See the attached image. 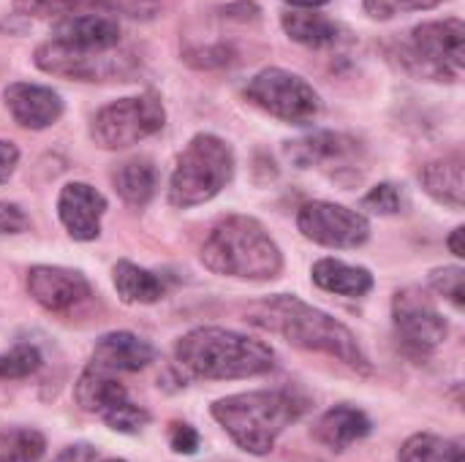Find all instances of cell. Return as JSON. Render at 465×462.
I'll return each mask as SVG.
<instances>
[{"label": "cell", "mask_w": 465, "mask_h": 462, "mask_svg": "<svg viewBox=\"0 0 465 462\" xmlns=\"http://www.w3.org/2000/svg\"><path fill=\"white\" fill-rule=\"evenodd\" d=\"M245 321H251L259 329L281 335L283 340H289L292 346H297L302 351L327 354L362 376L373 373L371 359L365 357L354 332L346 324H341L338 319H332L330 313H324L297 297L278 294L272 300L256 302L245 310Z\"/></svg>", "instance_id": "obj_1"}, {"label": "cell", "mask_w": 465, "mask_h": 462, "mask_svg": "<svg viewBox=\"0 0 465 462\" xmlns=\"http://www.w3.org/2000/svg\"><path fill=\"white\" fill-rule=\"evenodd\" d=\"M174 357L180 368L207 381L256 378L270 373L275 365V351L264 340L221 327H202L188 332L180 338Z\"/></svg>", "instance_id": "obj_2"}, {"label": "cell", "mask_w": 465, "mask_h": 462, "mask_svg": "<svg viewBox=\"0 0 465 462\" xmlns=\"http://www.w3.org/2000/svg\"><path fill=\"white\" fill-rule=\"evenodd\" d=\"M308 411V400L292 389L242 392L213 403L215 422L248 455L272 452L278 436Z\"/></svg>", "instance_id": "obj_3"}, {"label": "cell", "mask_w": 465, "mask_h": 462, "mask_svg": "<svg viewBox=\"0 0 465 462\" xmlns=\"http://www.w3.org/2000/svg\"><path fill=\"white\" fill-rule=\"evenodd\" d=\"M202 264L237 280H272L283 270V256L256 218L229 215L210 229L202 245Z\"/></svg>", "instance_id": "obj_4"}, {"label": "cell", "mask_w": 465, "mask_h": 462, "mask_svg": "<svg viewBox=\"0 0 465 462\" xmlns=\"http://www.w3.org/2000/svg\"><path fill=\"white\" fill-rule=\"evenodd\" d=\"M234 177V152L215 133H196L177 155L169 180V202L180 210L215 199Z\"/></svg>", "instance_id": "obj_5"}, {"label": "cell", "mask_w": 465, "mask_h": 462, "mask_svg": "<svg viewBox=\"0 0 465 462\" xmlns=\"http://www.w3.org/2000/svg\"><path fill=\"white\" fill-rule=\"evenodd\" d=\"M403 65L436 82H455L465 68V25L463 19L450 16L439 22H422L401 44Z\"/></svg>", "instance_id": "obj_6"}, {"label": "cell", "mask_w": 465, "mask_h": 462, "mask_svg": "<svg viewBox=\"0 0 465 462\" xmlns=\"http://www.w3.org/2000/svg\"><path fill=\"white\" fill-rule=\"evenodd\" d=\"M33 60L44 74L71 82H128L139 71V57L131 49H71L52 38L35 49Z\"/></svg>", "instance_id": "obj_7"}, {"label": "cell", "mask_w": 465, "mask_h": 462, "mask_svg": "<svg viewBox=\"0 0 465 462\" xmlns=\"http://www.w3.org/2000/svg\"><path fill=\"white\" fill-rule=\"evenodd\" d=\"M163 123H166V112L155 93L128 95L101 106L93 114L90 139L101 150H125L158 133Z\"/></svg>", "instance_id": "obj_8"}, {"label": "cell", "mask_w": 465, "mask_h": 462, "mask_svg": "<svg viewBox=\"0 0 465 462\" xmlns=\"http://www.w3.org/2000/svg\"><path fill=\"white\" fill-rule=\"evenodd\" d=\"M245 98L275 120L308 125L322 112L319 93L286 68H264L245 84Z\"/></svg>", "instance_id": "obj_9"}, {"label": "cell", "mask_w": 465, "mask_h": 462, "mask_svg": "<svg viewBox=\"0 0 465 462\" xmlns=\"http://www.w3.org/2000/svg\"><path fill=\"white\" fill-rule=\"evenodd\" d=\"M392 319H395V332L406 349V354L425 359L430 357L444 340H447V321L436 310L428 294L420 289H403L392 300Z\"/></svg>", "instance_id": "obj_10"}, {"label": "cell", "mask_w": 465, "mask_h": 462, "mask_svg": "<svg viewBox=\"0 0 465 462\" xmlns=\"http://www.w3.org/2000/svg\"><path fill=\"white\" fill-rule=\"evenodd\" d=\"M300 231L324 248H360L371 237V223L362 212L335 202H308L297 212Z\"/></svg>", "instance_id": "obj_11"}, {"label": "cell", "mask_w": 465, "mask_h": 462, "mask_svg": "<svg viewBox=\"0 0 465 462\" xmlns=\"http://www.w3.org/2000/svg\"><path fill=\"white\" fill-rule=\"evenodd\" d=\"M30 297L54 316H74L93 302V286L79 270L38 264L27 272Z\"/></svg>", "instance_id": "obj_12"}, {"label": "cell", "mask_w": 465, "mask_h": 462, "mask_svg": "<svg viewBox=\"0 0 465 462\" xmlns=\"http://www.w3.org/2000/svg\"><path fill=\"white\" fill-rule=\"evenodd\" d=\"M286 155L300 169H324V172H343L354 169L362 155V147L354 136L335 133V131H316L305 139L289 142Z\"/></svg>", "instance_id": "obj_13"}, {"label": "cell", "mask_w": 465, "mask_h": 462, "mask_svg": "<svg viewBox=\"0 0 465 462\" xmlns=\"http://www.w3.org/2000/svg\"><path fill=\"white\" fill-rule=\"evenodd\" d=\"M3 101L16 125L44 131L63 117V98L52 87L33 82H14L3 90Z\"/></svg>", "instance_id": "obj_14"}, {"label": "cell", "mask_w": 465, "mask_h": 462, "mask_svg": "<svg viewBox=\"0 0 465 462\" xmlns=\"http://www.w3.org/2000/svg\"><path fill=\"white\" fill-rule=\"evenodd\" d=\"M106 199L87 182H68L57 196V215L76 242H93L101 234Z\"/></svg>", "instance_id": "obj_15"}, {"label": "cell", "mask_w": 465, "mask_h": 462, "mask_svg": "<svg viewBox=\"0 0 465 462\" xmlns=\"http://www.w3.org/2000/svg\"><path fill=\"white\" fill-rule=\"evenodd\" d=\"M52 41L71 46V49L106 52V49L120 46L123 33H120L117 19L106 16V14L84 11V14H71V16L60 19L52 30Z\"/></svg>", "instance_id": "obj_16"}, {"label": "cell", "mask_w": 465, "mask_h": 462, "mask_svg": "<svg viewBox=\"0 0 465 462\" xmlns=\"http://www.w3.org/2000/svg\"><path fill=\"white\" fill-rule=\"evenodd\" d=\"M155 359V351L147 340L134 332H109L104 335L90 357V368L104 373H139Z\"/></svg>", "instance_id": "obj_17"}, {"label": "cell", "mask_w": 465, "mask_h": 462, "mask_svg": "<svg viewBox=\"0 0 465 462\" xmlns=\"http://www.w3.org/2000/svg\"><path fill=\"white\" fill-rule=\"evenodd\" d=\"M281 25L292 41H297L308 49H332L346 38L343 25H338L335 19H330L327 14H319L313 8L286 11L281 16Z\"/></svg>", "instance_id": "obj_18"}, {"label": "cell", "mask_w": 465, "mask_h": 462, "mask_svg": "<svg viewBox=\"0 0 465 462\" xmlns=\"http://www.w3.org/2000/svg\"><path fill=\"white\" fill-rule=\"evenodd\" d=\"M371 433V419L354 406L330 408L313 428V438L330 452H346L351 444L362 441Z\"/></svg>", "instance_id": "obj_19"}, {"label": "cell", "mask_w": 465, "mask_h": 462, "mask_svg": "<svg viewBox=\"0 0 465 462\" xmlns=\"http://www.w3.org/2000/svg\"><path fill=\"white\" fill-rule=\"evenodd\" d=\"M420 180L436 202H441L452 210H463L465 166L460 152H452V155H444L439 161L425 163L420 172Z\"/></svg>", "instance_id": "obj_20"}, {"label": "cell", "mask_w": 465, "mask_h": 462, "mask_svg": "<svg viewBox=\"0 0 465 462\" xmlns=\"http://www.w3.org/2000/svg\"><path fill=\"white\" fill-rule=\"evenodd\" d=\"M74 398L82 411L104 417L117 403L128 400V392L112 373H104V370H95L87 365V370L79 376V381L74 387Z\"/></svg>", "instance_id": "obj_21"}, {"label": "cell", "mask_w": 465, "mask_h": 462, "mask_svg": "<svg viewBox=\"0 0 465 462\" xmlns=\"http://www.w3.org/2000/svg\"><path fill=\"white\" fill-rule=\"evenodd\" d=\"M313 283L330 294L365 297L373 289V275L365 267H354L341 259H322L313 264Z\"/></svg>", "instance_id": "obj_22"}, {"label": "cell", "mask_w": 465, "mask_h": 462, "mask_svg": "<svg viewBox=\"0 0 465 462\" xmlns=\"http://www.w3.org/2000/svg\"><path fill=\"white\" fill-rule=\"evenodd\" d=\"M112 185L117 196L131 207H144L158 188V172L147 158H131L117 163L112 172Z\"/></svg>", "instance_id": "obj_23"}, {"label": "cell", "mask_w": 465, "mask_h": 462, "mask_svg": "<svg viewBox=\"0 0 465 462\" xmlns=\"http://www.w3.org/2000/svg\"><path fill=\"white\" fill-rule=\"evenodd\" d=\"M112 280H114L120 300L128 305H153L166 291L155 272H150L134 261H117L112 270Z\"/></svg>", "instance_id": "obj_24"}, {"label": "cell", "mask_w": 465, "mask_h": 462, "mask_svg": "<svg viewBox=\"0 0 465 462\" xmlns=\"http://www.w3.org/2000/svg\"><path fill=\"white\" fill-rule=\"evenodd\" d=\"M46 438L33 428H3L0 430V462H41Z\"/></svg>", "instance_id": "obj_25"}, {"label": "cell", "mask_w": 465, "mask_h": 462, "mask_svg": "<svg viewBox=\"0 0 465 462\" xmlns=\"http://www.w3.org/2000/svg\"><path fill=\"white\" fill-rule=\"evenodd\" d=\"M458 449V441L450 444V441H441L439 436H430V433H420V436H411L398 460L401 462H450L452 460V452Z\"/></svg>", "instance_id": "obj_26"}, {"label": "cell", "mask_w": 465, "mask_h": 462, "mask_svg": "<svg viewBox=\"0 0 465 462\" xmlns=\"http://www.w3.org/2000/svg\"><path fill=\"white\" fill-rule=\"evenodd\" d=\"M41 368V354L35 346H14L11 351L0 354V381H14V378H27Z\"/></svg>", "instance_id": "obj_27"}, {"label": "cell", "mask_w": 465, "mask_h": 462, "mask_svg": "<svg viewBox=\"0 0 465 462\" xmlns=\"http://www.w3.org/2000/svg\"><path fill=\"white\" fill-rule=\"evenodd\" d=\"M14 11L19 16H33V19H49V16H71V14H84L90 11L87 0H14Z\"/></svg>", "instance_id": "obj_28"}, {"label": "cell", "mask_w": 465, "mask_h": 462, "mask_svg": "<svg viewBox=\"0 0 465 462\" xmlns=\"http://www.w3.org/2000/svg\"><path fill=\"white\" fill-rule=\"evenodd\" d=\"M101 419H104L114 433H128V436H134V433H139V430L150 422V414H147L142 406H136V403H131V400H123V403H117L112 411H106Z\"/></svg>", "instance_id": "obj_29"}, {"label": "cell", "mask_w": 465, "mask_h": 462, "mask_svg": "<svg viewBox=\"0 0 465 462\" xmlns=\"http://www.w3.org/2000/svg\"><path fill=\"white\" fill-rule=\"evenodd\" d=\"M430 289L450 300L458 310L465 305V272L460 267H444L430 272Z\"/></svg>", "instance_id": "obj_30"}, {"label": "cell", "mask_w": 465, "mask_h": 462, "mask_svg": "<svg viewBox=\"0 0 465 462\" xmlns=\"http://www.w3.org/2000/svg\"><path fill=\"white\" fill-rule=\"evenodd\" d=\"M90 8L101 14H123L131 19H153L161 8V0H87Z\"/></svg>", "instance_id": "obj_31"}, {"label": "cell", "mask_w": 465, "mask_h": 462, "mask_svg": "<svg viewBox=\"0 0 465 462\" xmlns=\"http://www.w3.org/2000/svg\"><path fill=\"white\" fill-rule=\"evenodd\" d=\"M185 60L196 68H226L237 60V52L229 44H210V46L191 49Z\"/></svg>", "instance_id": "obj_32"}, {"label": "cell", "mask_w": 465, "mask_h": 462, "mask_svg": "<svg viewBox=\"0 0 465 462\" xmlns=\"http://www.w3.org/2000/svg\"><path fill=\"white\" fill-rule=\"evenodd\" d=\"M362 207L373 210L379 215H395L403 207V196H401V191L392 182H381V185L371 188V193L362 199Z\"/></svg>", "instance_id": "obj_33"}, {"label": "cell", "mask_w": 465, "mask_h": 462, "mask_svg": "<svg viewBox=\"0 0 465 462\" xmlns=\"http://www.w3.org/2000/svg\"><path fill=\"white\" fill-rule=\"evenodd\" d=\"M169 444H172V449L177 455H196V449H199V433L191 425H185V422H174L169 428Z\"/></svg>", "instance_id": "obj_34"}, {"label": "cell", "mask_w": 465, "mask_h": 462, "mask_svg": "<svg viewBox=\"0 0 465 462\" xmlns=\"http://www.w3.org/2000/svg\"><path fill=\"white\" fill-rule=\"evenodd\" d=\"M30 229V218L22 207L0 202V234H22Z\"/></svg>", "instance_id": "obj_35"}, {"label": "cell", "mask_w": 465, "mask_h": 462, "mask_svg": "<svg viewBox=\"0 0 465 462\" xmlns=\"http://www.w3.org/2000/svg\"><path fill=\"white\" fill-rule=\"evenodd\" d=\"M19 163V147L14 142L0 139V185L11 180V174L16 172Z\"/></svg>", "instance_id": "obj_36"}, {"label": "cell", "mask_w": 465, "mask_h": 462, "mask_svg": "<svg viewBox=\"0 0 465 462\" xmlns=\"http://www.w3.org/2000/svg\"><path fill=\"white\" fill-rule=\"evenodd\" d=\"M95 457L98 455L90 444H74V447H65L52 462H95Z\"/></svg>", "instance_id": "obj_37"}, {"label": "cell", "mask_w": 465, "mask_h": 462, "mask_svg": "<svg viewBox=\"0 0 465 462\" xmlns=\"http://www.w3.org/2000/svg\"><path fill=\"white\" fill-rule=\"evenodd\" d=\"M384 3L395 14V11H428V8L441 5L444 0H384Z\"/></svg>", "instance_id": "obj_38"}, {"label": "cell", "mask_w": 465, "mask_h": 462, "mask_svg": "<svg viewBox=\"0 0 465 462\" xmlns=\"http://www.w3.org/2000/svg\"><path fill=\"white\" fill-rule=\"evenodd\" d=\"M463 237H465V229L463 226H458V229L450 234V240H447V248H450V251H452V256H458V259H463L465 256Z\"/></svg>", "instance_id": "obj_39"}, {"label": "cell", "mask_w": 465, "mask_h": 462, "mask_svg": "<svg viewBox=\"0 0 465 462\" xmlns=\"http://www.w3.org/2000/svg\"><path fill=\"white\" fill-rule=\"evenodd\" d=\"M365 5H368L371 16H376V19H390L392 16V11L387 8L384 0H365Z\"/></svg>", "instance_id": "obj_40"}, {"label": "cell", "mask_w": 465, "mask_h": 462, "mask_svg": "<svg viewBox=\"0 0 465 462\" xmlns=\"http://www.w3.org/2000/svg\"><path fill=\"white\" fill-rule=\"evenodd\" d=\"M294 8H319V5H327L330 0H283Z\"/></svg>", "instance_id": "obj_41"}, {"label": "cell", "mask_w": 465, "mask_h": 462, "mask_svg": "<svg viewBox=\"0 0 465 462\" xmlns=\"http://www.w3.org/2000/svg\"><path fill=\"white\" fill-rule=\"evenodd\" d=\"M450 462H465V455H463V444H458V449L452 452V460Z\"/></svg>", "instance_id": "obj_42"}, {"label": "cell", "mask_w": 465, "mask_h": 462, "mask_svg": "<svg viewBox=\"0 0 465 462\" xmlns=\"http://www.w3.org/2000/svg\"><path fill=\"white\" fill-rule=\"evenodd\" d=\"M104 462H125V460H117V457H109V460H104Z\"/></svg>", "instance_id": "obj_43"}]
</instances>
